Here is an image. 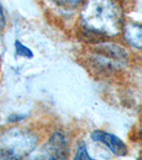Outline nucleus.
<instances>
[{"mask_svg": "<svg viewBox=\"0 0 142 160\" xmlns=\"http://www.w3.org/2000/svg\"><path fill=\"white\" fill-rule=\"evenodd\" d=\"M84 26L91 32L114 37L123 28V13L115 0H88L81 11Z\"/></svg>", "mask_w": 142, "mask_h": 160, "instance_id": "1", "label": "nucleus"}, {"mask_svg": "<svg viewBox=\"0 0 142 160\" xmlns=\"http://www.w3.org/2000/svg\"><path fill=\"white\" fill-rule=\"evenodd\" d=\"M38 145L34 133L23 128H11L0 136V159H22Z\"/></svg>", "mask_w": 142, "mask_h": 160, "instance_id": "2", "label": "nucleus"}, {"mask_svg": "<svg viewBox=\"0 0 142 160\" xmlns=\"http://www.w3.org/2000/svg\"><path fill=\"white\" fill-rule=\"evenodd\" d=\"M42 153L44 158L66 159L69 154V148L65 137L61 132L53 133V136L43 146Z\"/></svg>", "mask_w": 142, "mask_h": 160, "instance_id": "3", "label": "nucleus"}, {"mask_svg": "<svg viewBox=\"0 0 142 160\" xmlns=\"http://www.w3.org/2000/svg\"><path fill=\"white\" fill-rule=\"evenodd\" d=\"M99 61L105 65H119L123 64L127 58V53L121 46L114 44H102L97 48V55Z\"/></svg>", "mask_w": 142, "mask_h": 160, "instance_id": "4", "label": "nucleus"}, {"mask_svg": "<svg viewBox=\"0 0 142 160\" xmlns=\"http://www.w3.org/2000/svg\"><path fill=\"white\" fill-rule=\"evenodd\" d=\"M91 138L94 141L99 142L105 146H107L110 149V152L117 156H124L127 153V148H126L125 143L112 133L106 132L103 130H95L91 133Z\"/></svg>", "mask_w": 142, "mask_h": 160, "instance_id": "5", "label": "nucleus"}, {"mask_svg": "<svg viewBox=\"0 0 142 160\" xmlns=\"http://www.w3.org/2000/svg\"><path fill=\"white\" fill-rule=\"evenodd\" d=\"M124 37L133 47L141 49L142 46V28L136 22H127L124 26Z\"/></svg>", "mask_w": 142, "mask_h": 160, "instance_id": "6", "label": "nucleus"}, {"mask_svg": "<svg viewBox=\"0 0 142 160\" xmlns=\"http://www.w3.org/2000/svg\"><path fill=\"white\" fill-rule=\"evenodd\" d=\"M15 50H16V53L20 57H25V58L31 59L33 58V52L31 51L27 46L23 45L22 43L16 41L15 42Z\"/></svg>", "mask_w": 142, "mask_h": 160, "instance_id": "7", "label": "nucleus"}, {"mask_svg": "<svg viewBox=\"0 0 142 160\" xmlns=\"http://www.w3.org/2000/svg\"><path fill=\"white\" fill-rule=\"evenodd\" d=\"M51 1L64 9H74L81 3V0H51Z\"/></svg>", "mask_w": 142, "mask_h": 160, "instance_id": "8", "label": "nucleus"}, {"mask_svg": "<svg viewBox=\"0 0 142 160\" xmlns=\"http://www.w3.org/2000/svg\"><path fill=\"white\" fill-rule=\"evenodd\" d=\"M75 159L77 160H80V159H87V160H90L92 159L91 156L89 155L87 151V146L84 143H81L80 145H79L78 149H77V153L75 155Z\"/></svg>", "mask_w": 142, "mask_h": 160, "instance_id": "9", "label": "nucleus"}, {"mask_svg": "<svg viewBox=\"0 0 142 160\" xmlns=\"http://www.w3.org/2000/svg\"><path fill=\"white\" fill-rule=\"evenodd\" d=\"M6 25V17H4V13H3V9H2L1 4H0V29L4 27Z\"/></svg>", "mask_w": 142, "mask_h": 160, "instance_id": "10", "label": "nucleus"}]
</instances>
